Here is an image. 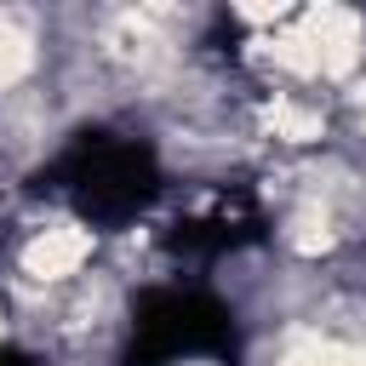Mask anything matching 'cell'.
Segmentation results:
<instances>
[{
	"label": "cell",
	"instance_id": "3",
	"mask_svg": "<svg viewBox=\"0 0 366 366\" xmlns=\"http://www.w3.org/2000/svg\"><path fill=\"white\" fill-rule=\"evenodd\" d=\"M263 234V217H257V206H252V194H217L212 206H200V212H189L177 229H172V246L177 252H189V257H217V252H234V246H246V240H257Z\"/></svg>",
	"mask_w": 366,
	"mask_h": 366
},
{
	"label": "cell",
	"instance_id": "1",
	"mask_svg": "<svg viewBox=\"0 0 366 366\" xmlns=\"http://www.w3.org/2000/svg\"><path fill=\"white\" fill-rule=\"evenodd\" d=\"M40 189H51L63 206H74L92 223H126V217L149 212V200L160 194V160L143 137L92 126L63 143V154L46 166Z\"/></svg>",
	"mask_w": 366,
	"mask_h": 366
},
{
	"label": "cell",
	"instance_id": "2",
	"mask_svg": "<svg viewBox=\"0 0 366 366\" xmlns=\"http://www.w3.org/2000/svg\"><path fill=\"white\" fill-rule=\"evenodd\" d=\"M234 355V315L206 292H149L132 315L126 366H177Z\"/></svg>",
	"mask_w": 366,
	"mask_h": 366
},
{
	"label": "cell",
	"instance_id": "4",
	"mask_svg": "<svg viewBox=\"0 0 366 366\" xmlns=\"http://www.w3.org/2000/svg\"><path fill=\"white\" fill-rule=\"evenodd\" d=\"M0 366H40V360H29V355H0Z\"/></svg>",
	"mask_w": 366,
	"mask_h": 366
}]
</instances>
